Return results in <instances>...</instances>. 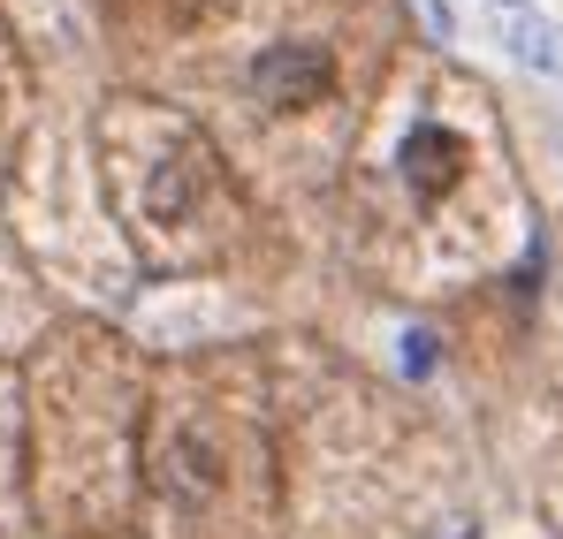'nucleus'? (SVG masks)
I'll use <instances>...</instances> for the list:
<instances>
[{
	"label": "nucleus",
	"instance_id": "nucleus-1",
	"mask_svg": "<svg viewBox=\"0 0 563 539\" xmlns=\"http://www.w3.org/2000/svg\"><path fill=\"white\" fill-rule=\"evenodd\" d=\"M252 77H260V91H267L275 106H305L312 91L328 85V61H320L312 46H275V54H260Z\"/></svg>",
	"mask_w": 563,
	"mask_h": 539
},
{
	"label": "nucleus",
	"instance_id": "nucleus-2",
	"mask_svg": "<svg viewBox=\"0 0 563 539\" xmlns=\"http://www.w3.org/2000/svg\"><path fill=\"white\" fill-rule=\"evenodd\" d=\"M503 46H510L526 69H541V77H563V38L549 31V23H541V15H533V8L503 23Z\"/></svg>",
	"mask_w": 563,
	"mask_h": 539
},
{
	"label": "nucleus",
	"instance_id": "nucleus-3",
	"mask_svg": "<svg viewBox=\"0 0 563 539\" xmlns=\"http://www.w3.org/2000/svg\"><path fill=\"white\" fill-rule=\"evenodd\" d=\"M495 8H510V15H526V8H533V0H495Z\"/></svg>",
	"mask_w": 563,
	"mask_h": 539
}]
</instances>
